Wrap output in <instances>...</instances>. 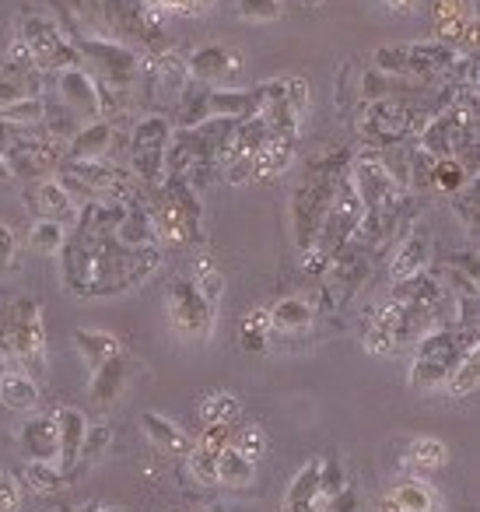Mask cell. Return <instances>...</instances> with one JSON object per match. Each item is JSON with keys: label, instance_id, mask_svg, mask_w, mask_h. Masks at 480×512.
<instances>
[{"label": "cell", "instance_id": "6da1fadb", "mask_svg": "<svg viewBox=\"0 0 480 512\" xmlns=\"http://www.w3.org/2000/svg\"><path fill=\"white\" fill-rule=\"evenodd\" d=\"M0 355L8 369H22L32 379L46 376L43 306L29 295H11L0 302Z\"/></svg>", "mask_w": 480, "mask_h": 512}, {"label": "cell", "instance_id": "7a4b0ae2", "mask_svg": "<svg viewBox=\"0 0 480 512\" xmlns=\"http://www.w3.org/2000/svg\"><path fill=\"white\" fill-rule=\"evenodd\" d=\"M480 348L477 327H435L410 348L407 386L414 393H442L466 351Z\"/></svg>", "mask_w": 480, "mask_h": 512}, {"label": "cell", "instance_id": "3957f363", "mask_svg": "<svg viewBox=\"0 0 480 512\" xmlns=\"http://www.w3.org/2000/svg\"><path fill=\"white\" fill-rule=\"evenodd\" d=\"M431 116V106L421 109L414 102L400 99V95H386V99L361 102L358 113V137L365 141V151L393 148V144H410L424 130Z\"/></svg>", "mask_w": 480, "mask_h": 512}, {"label": "cell", "instance_id": "277c9868", "mask_svg": "<svg viewBox=\"0 0 480 512\" xmlns=\"http://www.w3.org/2000/svg\"><path fill=\"white\" fill-rule=\"evenodd\" d=\"M459 60L452 46L438 43V39H424V43H396V46H375L372 67L379 74L400 81H417V85H442L449 67Z\"/></svg>", "mask_w": 480, "mask_h": 512}, {"label": "cell", "instance_id": "5b68a950", "mask_svg": "<svg viewBox=\"0 0 480 512\" xmlns=\"http://www.w3.org/2000/svg\"><path fill=\"white\" fill-rule=\"evenodd\" d=\"M361 214H365V207H361L351 179L344 176V179H340V186H337V197H333L330 211H326L323 225H319L316 239H312V246L302 253V271L309 274V278H323L333 256H337L340 249L351 242Z\"/></svg>", "mask_w": 480, "mask_h": 512}, {"label": "cell", "instance_id": "8992f818", "mask_svg": "<svg viewBox=\"0 0 480 512\" xmlns=\"http://www.w3.org/2000/svg\"><path fill=\"white\" fill-rule=\"evenodd\" d=\"M15 36L25 43V50L32 53V64L43 74H60L71 71V67H81V57L74 50L71 36L64 32V25L57 18L43 15V11H18Z\"/></svg>", "mask_w": 480, "mask_h": 512}, {"label": "cell", "instance_id": "52a82bcc", "mask_svg": "<svg viewBox=\"0 0 480 512\" xmlns=\"http://www.w3.org/2000/svg\"><path fill=\"white\" fill-rule=\"evenodd\" d=\"M78 50L81 60L95 67V78L109 81V85L120 88H134L137 92V78H141V53L127 43H116L106 36H88V32H67Z\"/></svg>", "mask_w": 480, "mask_h": 512}, {"label": "cell", "instance_id": "ba28073f", "mask_svg": "<svg viewBox=\"0 0 480 512\" xmlns=\"http://www.w3.org/2000/svg\"><path fill=\"white\" fill-rule=\"evenodd\" d=\"M190 81V71H186V57L169 50L151 53V57H141V78H137V102L151 109V113H162L176 106L179 92Z\"/></svg>", "mask_w": 480, "mask_h": 512}, {"label": "cell", "instance_id": "9c48e42d", "mask_svg": "<svg viewBox=\"0 0 480 512\" xmlns=\"http://www.w3.org/2000/svg\"><path fill=\"white\" fill-rule=\"evenodd\" d=\"M165 313L169 323L179 337L186 341H207L214 334V323H218V309L197 292L190 278H176L165 292Z\"/></svg>", "mask_w": 480, "mask_h": 512}, {"label": "cell", "instance_id": "30bf717a", "mask_svg": "<svg viewBox=\"0 0 480 512\" xmlns=\"http://www.w3.org/2000/svg\"><path fill=\"white\" fill-rule=\"evenodd\" d=\"M144 207H148L151 228L158 235V246H172V249H190L200 242V221L190 218L176 200L165 193V186L144 193Z\"/></svg>", "mask_w": 480, "mask_h": 512}, {"label": "cell", "instance_id": "8fae6325", "mask_svg": "<svg viewBox=\"0 0 480 512\" xmlns=\"http://www.w3.org/2000/svg\"><path fill=\"white\" fill-rule=\"evenodd\" d=\"M435 39L459 53L477 57V0H435L431 8Z\"/></svg>", "mask_w": 480, "mask_h": 512}, {"label": "cell", "instance_id": "7c38bea8", "mask_svg": "<svg viewBox=\"0 0 480 512\" xmlns=\"http://www.w3.org/2000/svg\"><path fill=\"white\" fill-rule=\"evenodd\" d=\"M347 179H351L354 193H358L365 211H379V207L393 204L400 193H410L393 183V176L386 172V165H382V158L375 155V151H358V155L351 158V165H347Z\"/></svg>", "mask_w": 480, "mask_h": 512}, {"label": "cell", "instance_id": "4fadbf2b", "mask_svg": "<svg viewBox=\"0 0 480 512\" xmlns=\"http://www.w3.org/2000/svg\"><path fill=\"white\" fill-rule=\"evenodd\" d=\"M4 158H8L15 179L18 176L22 179H43V176H50V172L60 169V162L67 158V144L39 134V137H32V141L18 144V148H11Z\"/></svg>", "mask_w": 480, "mask_h": 512}, {"label": "cell", "instance_id": "5bb4252c", "mask_svg": "<svg viewBox=\"0 0 480 512\" xmlns=\"http://www.w3.org/2000/svg\"><path fill=\"white\" fill-rule=\"evenodd\" d=\"M393 256H389V281H407L414 274H424L428 271V260H431V235L424 225H407L400 235H396L393 246Z\"/></svg>", "mask_w": 480, "mask_h": 512}, {"label": "cell", "instance_id": "9a60e30c", "mask_svg": "<svg viewBox=\"0 0 480 512\" xmlns=\"http://www.w3.org/2000/svg\"><path fill=\"white\" fill-rule=\"evenodd\" d=\"M186 71H190L193 81H204V85L218 88L221 81H232L242 74V57L235 50L221 43H207L197 46V50L186 57Z\"/></svg>", "mask_w": 480, "mask_h": 512}, {"label": "cell", "instance_id": "2e32d148", "mask_svg": "<svg viewBox=\"0 0 480 512\" xmlns=\"http://www.w3.org/2000/svg\"><path fill=\"white\" fill-rule=\"evenodd\" d=\"M18 453H22L25 463H57L60 442L53 414H29L18 425Z\"/></svg>", "mask_w": 480, "mask_h": 512}, {"label": "cell", "instance_id": "e0dca14e", "mask_svg": "<svg viewBox=\"0 0 480 512\" xmlns=\"http://www.w3.org/2000/svg\"><path fill=\"white\" fill-rule=\"evenodd\" d=\"M57 95L81 123L99 120V95H95V74L88 67H71L57 74Z\"/></svg>", "mask_w": 480, "mask_h": 512}, {"label": "cell", "instance_id": "ac0fdd59", "mask_svg": "<svg viewBox=\"0 0 480 512\" xmlns=\"http://www.w3.org/2000/svg\"><path fill=\"white\" fill-rule=\"evenodd\" d=\"M25 204H29L39 218L60 221L64 228H71L81 211V204L60 186V179H39V183L32 186V193H25Z\"/></svg>", "mask_w": 480, "mask_h": 512}, {"label": "cell", "instance_id": "d6986e66", "mask_svg": "<svg viewBox=\"0 0 480 512\" xmlns=\"http://www.w3.org/2000/svg\"><path fill=\"white\" fill-rule=\"evenodd\" d=\"M316 295L305 299V295H288V299H277L274 306H267V323L270 337L274 334H305V330L316 323Z\"/></svg>", "mask_w": 480, "mask_h": 512}, {"label": "cell", "instance_id": "ffe728a7", "mask_svg": "<svg viewBox=\"0 0 480 512\" xmlns=\"http://www.w3.org/2000/svg\"><path fill=\"white\" fill-rule=\"evenodd\" d=\"M53 421H57V442H60V456H57V467L71 477L74 463L81 456V446H85V435L92 421L78 411V407H57L53 411Z\"/></svg>", "mask_w": 480, "mask_h": 512}, {"label": "cell", "instance_id": "44dd1931", "mask_svg": "<svg viewBox=\"0 0 480 512\" xmlns=\"http://www.w3.org/2000/svg\"><path fill=\"white\" fill-rule=\"evenodd\" d=\"M116 144V123L109 120H88L78 127V134L67 141V162H95L106 158Z\"/></svg>", "mask_w": 480, "mask_h": 512}, {"label": "cell", "instance_id": "7402d4cb", "mask_svg": "<svg viewBox=\"0 0 480 512\" xmlns=\"http://www.w3.org/2000/svg\"><path fill=\"white\" fill-rule=\"evenodd\" d=\"M298 137L302 134H277V130H270L267 141L260 144V151H256V158H253V183L288 172V165L295 162Z\"/></svg>", "mask_w": 480, "mask_h": 512}, {"label": "cell", "instance_id": "603a6c76", "mask_svg": "<svg viewBox=\"0 0 480 512\" xmlns=\"http://www.w3.org/2000/svg\"><path fill=\"white\" fill-rule=\"evenodd\" d=\"M141 432H144V439L165 456H186L193 449V435L186 432L179 421L165 418V414H158V411L141 414Z\"/></svg>", "mask_w": 480, "mask_h": 512}, {"label": "cell", "instance_id": "cb8c5ba5", "mask_svg": "<svg viewBox=\"0 0 480 512\" xmlns=\"http://www.w3.org/2000/svg\"><path fill=\"white\" fill-rule=\"evenodd\" d=\"M88 397L95 400L99 407H113L116 400L123 397V390H127L130 383V362L123 358V351L116 358H109V362H102L95 372H88Z\"/></svg>", "mask_w": 480, "mask_h": 512}, {"label": "cell", "instance_id": "d4e9b609", "mask_svg": "<svg viewBox=\"0 0 480 512\" xmlns=\"http://www.w3.org/2000/svg\"><path fill=\"white\" fill-rule=\"evenodd\" d=\"M281 512H323L319 502V460H309L298 467V474L288 481Z\"/></svg>", "mask_w": 480, "mask_h": 512}, {"label": "cell", "instance_id": "484cf974", "mask_svg": "<svg viewBox=\"0 0 480 512\" xmlns=\"http://www.w3.org/2000/svg\"><path fill=\"white\" fill-rule=\"evenodd\" d=\"M43 400L39 393V379H32L29 372L22 369H4L0 372V404L8 407V411L18 414H32Z\"/></svg>", "mask_w": 480, "mask_h": 512}, {"label": "cell", "instance_id": "4316f807", "mask_svg": "<svg viewBox=\"0 0 480 512\" xmlns=\"http://www.w3.org/2000/svg\"><path fill=\"white\" fill-rule=\"evenodd\" d=\"M74 351H78V358L85 362V369L95 372L102 362H109V358L120 355L123 344H120V337L109 334V330L81 327V330H74Z\"/></svg>", "mask_w": 480, "mask_h": 512}, {"label": "cell", "instance_id": "83f0119b", "mask_svg": "<svg viewBox=\"0 0 480 512\" xmlns=\"http://www.w3.org/2000/svg\"><path fill=\"white\" fill-rule=\"evenodd\" d=\"M211 88L214 85H204V81H186V88L179 92L176 106H172V113H176V127H200L204 120H211Z\"/></svg>", "mask_w": 480, "mask_h": 512}, {"label": "cell", "instance_id": "f1b7e54d", "mask_svg": "<svg viewBox=\"0 0 480 512\" xmlns=\"http://www.w3.org/2000/svg\"><path fill=\"white\" fill-rule=\"evenodd\" d=\"M172 130H176V123H172L169 116H162V113L141 116V120L130 127V137H127L130 155H141V151H165Z\"/></svg>", "mask_w": 480, "mask_h": 512}, {"label": "cell", "instance_id": "f546056e", "mask_svg": "<svg viewBox=\"0 0 480 512\" xmlns=\"http://www.w3.org/2000/svg\"><path fill=\"white\" fill-rule=\"evenodd\" d=\"M389 498H393L400 512H445L438 491L431 488L428 481H421V477H407V481H400L393 491H389Z\"/></svg>", "mask_w": 480, "mask_h": 512}, {"label": "cell", "instance_id": "4dcf8cb0", "mask_svg": "<svg viewBox=\"0 0 480 512\" xmlns=\"http://www.w3.org/2000/svg\"><path fill=\"white\" fill-rule=\"evenodd\" d=\"M113 235L123 246H158V235H155V228H151L148 207L141 204V197L127 204V211H123L120 225L113 228Z\"/></svg>", "mask_w": 480, "mask_h": 512}, {"label": "cell", "instance_id": "1f68e13d", "mask_svg": "<svg viewBox=\"0 0 480 512\" xmlns=\"http://www.w3.org/2000/svg\"><path fill=\"white\" fill-rule=\"evenodd\" d=\"M197 418H200V425H204V428H211V425L235 428V425H239V418H242V400L235 397L232 390H214L197 404Z\"/></svg>", "mask_w": 480, "mask_h": 512}, {"label": "cell", "instance_id": "d6a6232c", "mask_svg": "<svg viewBox=\"0 0 480 512\" xmlns=\"http://www.w3.org/2000/svg\"><path fill=\"white\" fill-rule=\"evenodd\" d=\"M211 116L249 120L256 116V92L253 88H211Z\"/></svg>", "mask_w": 480, "mask_h": 512}, {"label": "cell", "instance_id": "836d02e7", "mask_svg": "<svg viewBox=\"0 0 480 512\" xmlns=\"http://www.w3.org/2000/svg\"><path fill=\"white\" fill-rule=\"evenodd\" d=\"M190 281L197 285V292L204 295L214 309L221 306V299H225V274H221V267L214 264L211 253H197V260H193V271H190Z\"/></svg>", "mask_w": 480, "mask_h": 512}, {"label": "cell", "instance_id": "e575fe53", "mask_svg": "<svg viewBox=\"0 0 480 512\" xmlns=\"http://www.w3.org/2000/svg\"><path fill=\"white\" fill-rule=\"evenodd\" d=\"M256 481V463L246 460L239 449L225 446L218 453V484L225 488H246V484Z\"/></svg>", "mask_w": 480, "mask_h": 512}, {"label": "cell", "instance_id": "d590c367", "mask_svg": "<svg viewBox=\"0 0 480 512\" xmlns=\"http://www.w3.org/2000/svg\"><path fill=\"white\" fill-rule=\"evenodd\" d=\"M473 179H477V172L466 169L459 158H435V165H431V190L445 193V197L463 190V186L473 183Z\"/></svg>", "mask_w": 480, "mask_h": 512}, {"label": "cell", "instance_id": "8d00e7d4", "mask_svg": "<svg viewBox=\"0 0 480 512\" xmlns=\"http://www.w3.org/2000/svg\"><path fill=\"white\" fill-rule=\"evenodd\" d=\"M445 463H449V449H445V442L431 439V435H424V439H414L407 449V467H414L417 474H428V470H442Z\"/></svg>", "mask_w": 480, "mask_h": 512}, {"label": "cell", "instance_id": "74e56055", "mask_svg": "<svg viewBox=\"0 0 480 512\" xmlns=\"http://www.w3.org/2000/svg\"><path fill=\"white\" fill-rule=\"evenodd\" d=\"M431 278H435L438 285H442L445 292L452 295V299H477V295H480L477 274L463 271V267L449 264V260H442V264L435 267V274H431Z\"/></svg>", "mask_w": 480, "mask_h": 512}, {"label": "cell", "instance_id": "f35d334b", "mask_svg": "<svg viewBox=\"0 0 480 512\" xmlns=\"http://www.w3.org/2000/svg\"><path fill=\"white\" fill-rule=\"evenodd\" d=\"M477 386H480V348H473V351H466V358L456 365V372L449 376V383H445L442 393L463 400V397H473Z\"/></svg>", "mask_w": 480, "mask_h": 512}, {"label": "cell", "instance_id": "ab89813d", "mask_svg": "<svg viewBox=\"0 0 480 512\" xmlns=\"http://www.w3.org/2000/svg\"><path fill=\"white\" fill-rule=\"evenodd\" d=\"M25 484L39 495H57L71 484V477L57 467V463H25Z\"/></svg>", "mask_w": 480, "mask_h": 512}, {"label": "cell", "instance_id": "60d3db41", "mask_svg": "<svg viewBox=\"0 0 480 512\" xmlns=\"http://www.w3.org/2000/svg\"><path fill=\"white\" fill-rule=\"evenodd\" d=\"M239 344L249 355H263L270 348V323H267V309H253L246 320L239 323Z\"/></svg>", "mask_w": 480, "mask_h": 512}, {"label": "cell", "instance_id": "b9f144b4", "mask_svg": "<svg viewBox=\"0 0 480 512\" xmlns=\"http://www.w3.org/2000/svg\"><path fill=\"white\" fill-rule=\"evenodd\" d=\"M228 446L239 449V453L246 456V460L260 463L263 456H267V449H270V439H267V432H263V425L249 421V425L232 428V442H228Z\"/></svg>", "mask_w": 480, "mask_h": 512}, {"label": "cell", "instance_id": "7bdbcfd3", "mask_svg": "<svg viewBox=\"0 0 480 512\" xmlns=\"http://www.w3.org/2000/svg\"><path fill=\"white\" fill-rule=\"evenodd\" d=\"M46 116V99L43 95H25V99L11 102V106L0 109V120L15 123V127H39Z\"/></svg>", "mask_w": 480, "mask_h": 512}, {"label": "cell", "instance_id": "ee69618b", "mask_svg": "<svg viewBox=\"0 0 480 512\" xmlns=\"http://www.w3.org/2000/svg\"><path fill=\"white\" fill-rule=\"evenodd\" d=\"M67 242V228L60 221H50V218H39L29 232V246L43 256H57Z\"/></svg>", "mask_w": 480, "mask_h": 512}, {"label": "cell", "instance_id": "f6af8a7d", "mask_svg": "<svg viewBox=\"0 0 480 512\" xmlns=\"http://www.w3.org/2000/svg\"><path fill=\"white\" fill-rule=\"evenodd\" d=\"M477 179L473 183H466L463 190H456L449 197V207H452V214L459 218V225L466 228L470 235H477Z\"/></svg>", "mask_w": 480, "mask_h": 512}, {"label": "cell", "instance_id": "bcb514c9", "mask_svg": "<svg viewBox=\"0 0 480 512\" xmlns=\"http://www.w3.org/2000/svg\"><path fill=\"white\" fill-rule=\"evenodd\" d=\"M109 442H113V425H88L85 446H81V456H78V463H74L71 477L78 474L81 467H92V463L99 460L102 453H106Z\"/></svg>", "mask_w": 480, "mask_h": 512}, {"label": "cell", "instance_id": "7dc6e473", "mask_svg": "<svg viewBox=\"0 0 480 512\" xmlns=\"http://www.w3.org/2000/svg\"><path fill=\"white\" fill-rule=\"evenodd\" d=\"M344 463L337 460V456H323L319 460V502L330 505L333 498L344 491Z\"/></svg>", "mask_w": 480, "mask_h": 512}, {"label": "cell", "instance_id": "c3c4849f", "mask_svg": "<svg viewBox=\"0 0 480 512\" xmlns=\"http://www.w3.org/2000/svg\"><path fill=\"white\" fill-rule=\"evenodd\" d=\"M242 22H277L284 15V0H235Z\"/></svg>", "mask_w": 480, "mask_h": 512}, {"label": "cell", "instance_id": "681fc988", "mask_svg": "<svg viewBox=\"0 0 480 512\" xmlns=\"http://www.w3.org/2000/svg\"><path fill=\"white\" fill-rule=\"evenodd\" d=\"M186 463H190V474L197 477L200 484H218V453L200 449L197 442H193V449L186 453Z\"/></svg>", "mask_w": 480, "mask_h": 512}, {"label": "cell", "instance_id": "f907efd6", "mask_svg": "<svg viewBox=\"0 0 480 512\" xmlns=\"http://www.w3.org/2000/svg\"><path fill=\"white\" fill-rule=\"evenodd\" d=\"M22 505V484L15 481V474L0 470V512H18Z\"/></svg>", "mask_w": 480, "mask_h": 512}, {"label": "cell", "instance_id": "816d5d0a", "mask_svg": "<svg viewBox=\"0 0 480 512\" xmlns=\"http://www.w3.org/2000/svg\"><path fill=\"white\" fill-rule=\"evenodd\" d=\"M15 249H18L15 228H11L8 221H0V274L11 271V264H15Z\"/></svg>", "mask_w": 480, "mask_h": 512}, {"label": "cell", "instance_id": "f5cc1de1", "mask_svg": "<svg viewBox=\"0 0 480 512\" xmlns=\"http://www.w3.org/2000/svg\"><path fill=\"white\" fill-rule=\"evenodd\" d=\"M151 8L165 11V15H186L193 18V0H148Z\"/></svg>", "mask_w": 480, "mask_h": 512}, {"label": "cell", "instance_id": "db71d44e", "mask_svg": "<svg viewBox=\"0 0 480 512\" xmlns=\"http://www.w3.org/2000/svg\"><path fill=\"white\" fill-rule=\"evenodd\" d=\"M71 512H130V509H123V505H78Z\"/></svg>", "mask_w": 480, "mask_h": 512}, {"label": "cell", "instance_id": "11a10c76", "mask_svg": "<svg viewBox=\"0 0 480 512\" xmlns=\"http://www.w3.org/2000/svg\"><path fill=\"white\" fill-rule=\"evenodd\" d=\"M393 11H414L417 8V0H386Z\"/></svg>", "mask_w": 480, "mask_h": 512}, {"label": "cell", "instance_id": "9f6ffc18", "mask_svg": "<svg viewBox=\"0 0 480 512\" xmlns=\"http://www.w3.org/2000/svg\"><path fill=\"white\" fill-rule=\"evenodd\" d=\"M214 4H218V0H193V15H207Z\"/></svg>", "mask_w": 480, "mask_h": 512}, {"label": "cell", "instance_id": "6f0895ef", "mask_svg": "<svg viewBox=\"0 0 480 512\" xmlns=\"http://www.w3.org/2000/svg\"><path fill=\"white\" fill-rule=\"evenodd\" d=\"M15 179V172H11V165H8V158L0 155V183H11Z\"/></svg>", "mask_w": 480, "mask_h": 512}, {"label": "cell", "instance_id": "680465c9", "mask_svg": "<svg viewBox=\"0 0 480 512\" xmlns=\"http://www.w3.org/2000/svg\"><path fill=\"white\" fill-rule=\"evenodd\" d=\"M375 512H400V509H396V502H393V498H382V502L379 505H375Z\"/></svg>", "mask_w": 480, "mask_h": 512}, {"label": "cell", "instance_id": "91938a15", "mask_svg": "<svg viewBox=\"0 0 480 512\" xmlns=\"http://www.w3.org/2000/svg\"><path fill=\"white\" fill-rule=\"evenodd\" d=\"M309 4H312V8H323L326 0H305V8H309Z\"/></svg>", "mask_w": 480, "mask_h": 512}, {"label": "cell", "instance_id": "94428289", "mask_svg": "<svg viewBox=\"0 0 480 512\" xmlns=\"http://www.w3.org/2000/svg\"><path fill=\"white\" fill-rule=\"evenodd\" d=\"M4 369H8V365H4V355H0V372H4Z\"/></svg>", "mask_w": 480, "mask_h": 512}, {"label": "cell", "instance_id": "6125c7cd", "mask_svg": "<svg viewBox=\"0 0 480 512\" xmlns=\"http://www.w3.org/2000/svg\"><path fill=\"white\" fill-rule=\"evenodd\" d=\"M200 512H211V509H200Z\"/></svg>", "mask_w": 480, "mask_h": 512}]
</instances>
